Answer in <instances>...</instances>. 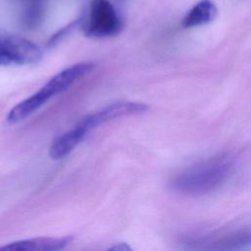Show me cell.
<instances>
[{
  "label": "cell",
  "mask_w": 251,
  "mask_h": 251,
  "mask_svg": "<svg viewBox=\"0 0 251 251\" xmlns=\"http://www.w3.org/2000/svg\"><path fill=\"white\" fill-rule=\"evenodd\" d=\"M234 158L230 154H220L176 176L172 188L184 196H202L221 187L231 176Z\"/></svg>",
  "instance_id": "cell-1"
},
{
  "label": "cell",
  "mask_w": 251,
  "mask_h": 251,
  "mask_svg": "<svg viewBox=\"0 0 251 251\" xmlns=\"http://www.w3.org/2000/svg\"><path fill=\"white\" fill-rule=\"evenodd\" d=\"M93 68L92 63H78L62 70L53 75L38 91L13 107L7 116V122L17 124L26 119L49 99L66 91L80 77L91 72Z\"/></svg>",
  "instance_id": "cell-2"
},
{
  "label": "cell",
  "mask_w": 251,
  "mask_h": 251,
  "mask_svg": "<svg viewBox=\"0 0 251 251\" xmlns=\"http://www.w3.org/2000/svg\"><path fill=\"white\" fill-rule=\"evenodd\" d=\"M122 20L109 0H91L89 13L83 22V33L91 38H105L118 34Z\"/></svg>",
  "instance_id": "cell-3"
},
{
  "label": "cell",
  "mask_w": 251,
  "mask_h": 251,
  "mask_svg": "<svg viewBox=\"0 0 251 251\" xmlns=\"http://www.w3.org/2000/svg\"><path fill=\"white\" fill-rule=\"evenodd\" d=\"M184 244L192 250H237L251 245V226L217 235L210 234L186 239Z\"/></svg>",
  "instance_id": "cell-4"
},
{
  "label": "cell",
  "mask_w": 251,
  "mask_h": 251,
  "mask_svg": "<svg viewBox=\"0 0 251 251\" xmlns=\"http://www.w3.org/2000/svg\"><path fill=\"white\" fill-rule=\"evenodd\" d=\"M41 57V49L32 41L17 36L0 38V66L33 64Z\"/></svg>",
  "instance_id": "cell-5"
},
{
  "label": "cell",
  "mask_w": 251,
  "mask_h": 251,
  "mask_svg": "<svg viewBox=\"0 0 251 251\" xmlns=\"http://www.w3.org/2000/svg\"><path fill=\"white\" fill-rule=\"evenodd\" d=\"M147 109H148V106L143 103L132 102V101H119V102L112 103L104 107L103 109H100L96 113L85 117L79 123L88 131H90L96 126L104 123H107L111 120H114L120 117H125V116L141 114L146 112Z\"/></svg>",
  "instance_id": "cell-6"
},
{
  "label": "cell",
  "mask_w": 251,
  "mask_h": 251,
  "mask_svg": "<svg viewBox=\"0 0 251 251\" xmlns=\"http://www.w3.org/2000/svg\"><path fill=\"white\" fill-rule=\"evenodd\" d=\"M73 241V236L37 237L9 243L0 247V250L15 251H52L61 250Z\"/></svg>",
  "instance_id": "cell-7"
},
{
  "label": "cell",
  "mask_w": 251,
  "mask_h": 251,
  "mask_svg": "<svg viewBox=\"0 0 251 251\" xmlns=\"http://www.w3.org/2000/svg\"><path fill=\"white\" fill-rule=\"evenodd\" d=\"M88 130L79 123L72 129L57 136L49 147V156L54 160L68 156L86 136Z\"/></svg>",
  "instance_id": "cell-8"
},
{
  "label": "cell",
  "mask_w": 251,
  "mask_h": 251,
  "mask_svg": "<svg viewBox=\"0 0 251 251\" xmlns=\"http://www.w3.org/2000/svg\"><path fill=\"white\" fill-rule=\"evenodd\" d=\"M217 14V6L212 0H200L184 15L181 25L191 28L207 25L215 20Z\"/></svg>",
  "instance_id": "cell-9"
},
{
  "label": "cell",
  "mask_w": 251,
  "mask_h": 251,
  "mask_svg": "<svg viewBox=\"0 0 251 251\" xmlns=\"http://www.w3.org/2000/svg\"><path fill=\"white\" fill-rule=\"evenodd\" d=\"M43 11L44 9L40 2L31 3L24 13L23 22L25 25V26H28V27L36 26L42 19Z\"/></svg>",
  "instance_id": "cell-10"
},
{
  "label": "cell",
  "mask_w": 251,
  "mask_h": 251,
  "mask_svg": "<svg viewBox=\"0 0 251 251\" xmlns=\"http://www.w3.org/2000/svg\"><path fill=\"white\" fill-rule=\"evenodd\" d=\"M79 23H80V20L78 19V20H75V22L71 23V24H70V25H68L67 26L63 27L61 30H59L57 33H55V34L50 38V40H49L48 44H49V45L56 44V43H57L58 41H60L64 36H66L67 34H69V33L73 30V28H74V27H75L76 25H79Z\"/></svg>",
  "instance_id": "cell-11"
},
{
  "label": "cell",
  "mask_w": 251,
  "mask_h": 251,
  "mask_svg": "<svg viewBox=\"0 0 251 251\" xmlns=\"http://www.w3.org/2000/svg\"><path fill=\"white\" fill-rule=\"evenodd\" d=\"M110 249H111V250H119V251H121V250H123V251H128V250H130V247H129L126 243H119V244H117V245L111 247Z\"/></svg>",
  "instance_id": "cell-12"
}]
</instances>
